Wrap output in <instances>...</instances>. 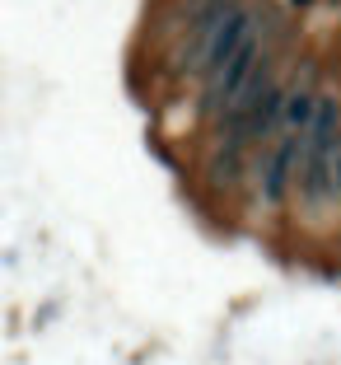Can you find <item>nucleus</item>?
I'll return each instance as SVG.
<instances>
[{
    "instance_id": "f257e3e1",
    "label": "nucleus",
    "mask_w": 341,
    "mask_h": 365,
    "mask_svg": "<svg viewBox=\"0 0 341 365\" xmlns=\"http://www.w3.org/2000/svg\"><path fill=\"white\" fill-rule=\"evenodd\" d=\"M295 197L309 211L341 202V98L318 89L309 131L299 145V169H295Z\"/></svg>"
},
{
    "instance_id": "f03ea898",
    "label": "nucleus",
    "mask_w": 341,
    "mask_h": 365,
    "mask_svg": "<svg viewBox=\"0 0 341 365\" xmlns=\"http://www.w3.org/2000/svg\"><path fill=\"white\" fill-rule=\"evenodd\" d=\"M271 43H276V33H271L267 24H262V29H257L253 38H248V43H238L234 52H229L220 66H215V71H206V76L196 80V85H201V98H196V113H201L206 122H215V118L224 113V108L234 103V94L248 85V76L257 71V61H262V52H267Z\"/></svg>"
},
{
    "instance_id": "7ed1b4c3",
    "label": "nucleus",
    "mask_w": 341,
    "mask_h": 365,
    "mask_svg": "<svg viewBox=\"0 0 341 365\" xmlns=\"http://www.w3.org/2000/svg\"><path fill=\"white\" fill-rule=\"evenodd\" d=\"M299 145L304 136L295 131H276L271 140H262L248 160V182H253L257 206H285L295 197V169H299Z\"/></svg>"
},
{
    "instance_id": "20e7f679",
    "label": "nucleus",
    "mask_w": 341,
    "mask_h": 365,
    "mask_svg": "<svg viewBox=\"0 0 341 365\" xmlns=\"http://www.w3.org/2000/svg\"><path fill=\"white\" fill-rule=\"evenodd\" d=\"M290 10H309V5H318V0H285Z\"/></svg>"
},
{
    "instance_id": "39448f33",
    "label": "nucleus",
    "mask_w": 341,
    "mask_h": 365,
    "mask_svg": "<svg viewBox=\"0 0 341 365\" xmlns=\"http://www.w3.org/2000/svg\"><path fill=\"white\" fill-rule=\"evenodd\" d=\"M178 5H182V10H187V14H192L196 5H201V0H178Z\"/></svg>"
}]
</instances>
